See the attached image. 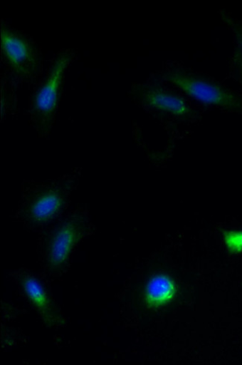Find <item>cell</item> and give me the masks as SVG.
<instances>
[{
  "label": "cell",
  "instance_id": "1",
  "mask_svg": "<svg viewBox=\"0 0 242 365\" xmlns=\"http://www.w3.org/2000/svg\"><path fill=\"white\" fill-rule=\"evenodd\" d=\"M80 169L56 180L22 183L23 200L14 218L28 229L45 227L67 210L73 192L79 184Z\"/></svg>",
  "mask_w": 242,
  "mask_h": 365
},
{
  "label": "cell",
  "instance_id": "2",
  "mask_svg": "<svg viewBox=\"0 0 242 365\" xmlns=\"http://www.w3.org/2000/svg\"><path fill=\"white\" fill-rule=\"evenodd\" d=\"M42 232L40 260L48 273L59 274L67 269L76 246L93 232L88 212L78 208L57 220Z\"/></svg>",
  "mask_w": 242,
  "mask_h": 365
},
{
  "label": "cell",
  "instance_id": "3",
  "mask_svg": "<svg viewBox=\"0 0 242 365\" xmlns=\"http://www.w3.org/2000/svg\"><path fill=\"white\" fill-rule=\"evenodd\" d=\"M161 77L191 99L242 115V93L212 76L181 65H172L164 71Z\"/></svg>",
  "mask_w": 242,
  "mask_h": 365
},
{
  "label": "cell",
  "instance_id": "4",
  "mask_svg": "<svg viewBox=\"0 0 242 365\" xmlns=\"http://www.w3.org/2000/svg\"><path fill=\"white\" fill-rule=\"evenodd\" d=\"M72 57L65 53L56 58L45 83L31 101L29 120L41 137L51 134L62 94L63 76Z\"/></svg>",
  "mask_w": 242,
  "mask_h": 365
},
{
  "label": "cell",
  "instance_id": "5",
  "mask_svg": "<svg viewBox=\"0 0 242 365\" xmlns=\"http://www.w3.org/2000/svg\"><path fill=\"white\" fill-rule=\"evenodd\" d=\"M142 106L177 118H191L195 112L182 94L158 83L137 85L132 91Z\"/></svg>",
  "mask_w": 242,
  "mask_h": 365
},
{
  "label": "cell",
  "instance_id": "6",
  "mask_svg": "<svg viewBox=\"0 0 242 365\" xmlns=\"http://www.w3.org/2000/svg\"><path fill=\"white\" fill-rule=\"evenodd\" d=\"M1 43L5 57L19 74L28 76L35 72L37 58L33 47L27 40L16 35L11 30L3 28Z\"/></svg>",
  "mask_w": 242,
  "mask_h": 365
},
{
  "label": "cell",
  "instance_id": "7",
  "mask_svg": "<svg viewBox=\"0 0 242 365\" xmlns=\"http://www.w3.org/2000/svg\"><path fill=\"white\" fill-rule=\"evenodd\" d=\"M18 279L30 302L48 325H58L63 322V320L52 299L34 275L21 271L19 273Z\"/></svg>",
  "mask_w": 242,
  "mask_h": 365
},
{
  "label": "cell",
  "instance_id": "8",
  "mask_svg": "<svg viewBox=\"0 0 242 365\" xmlns=\"http://www.w3.org/2000/svg\"><path fill=\"white\" fill-rule=\"evenodd\" d=\"M177 292V284L171 277L164 274L155 275L145 287V304L151 309L162 307L172 302Z\"/></svg>",
  "mask_w": 242,
  "mask_h": 365
},
{
  "label": "cell",
  "instance_id": "9",
  "mask_svg": "<svg viewBox=\"0 0 242 365\" xmlns=\"http://www.w3.org/2000/svg\"><path fill=\"white\" fill-rule=\"evenodd\" d=\"M219 14L223 24L231 31L236 48L242 54V19L235 17L233 14L226 10H220Z\"/></svg>",
  "mask_w": 242,
  "mask_h": 365
},
{
  "label": "cell",
  "instance_id": "10",
  "mask_svg": "<svg viewBox=\"0 0 242 365\" xmlns=\"http://www.w3.org/2000/svg\"><path fill=\"white\" fill-rule=\"evenodd\" d=\"M221 234L230 254L242 252V230H222Z\"/></svg>",
  "mask_w": 242,
  "mask_h": 365
},
{
  "label": "cell",
  "instance_id": "11",
  "mask_svg": "<svg viewBox=\"0 0 242 365\" xmlns=\"http://www.w3.org/2000/svg\"><path fill=\"white\" fill-rule=\"evenodd\" d=\"M229 78L242 88V54L235 47L229 61Z\"/></svg>",
  "mask_w": 242,
  "mask_h": 365
}]
</instances>
